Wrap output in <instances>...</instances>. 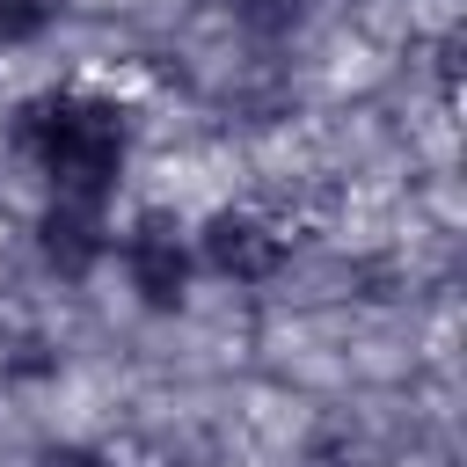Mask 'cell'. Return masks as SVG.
I'll list each match as a JSON object with an SVG mask.
<instances>
[{
	"label": "cell",
	"mask_w": 467,
	"mask_h": 467,
	"mask_svg": "<svg viewBox=\"0 0 467 467\" xmlns=\"http://www.w3.org/2000/svg\"><path fill=\"white\" fill-rule=\"evenodd\" d=\"M44 255H51L66 277H80V270L102 255V204L51 197V212H44Z\"/></svg>",
	"instance_id": "cell-4"
},
{
	"label": "cell",
	"mask_w": 467,
	"mask_h": 467,
	"mask_svg": "<svg viewBox=\"0 0 467 467\" xmlns=\"http://www.w3.org/2000/svg\"><path fill=\"white\" fill-rule=\"evenodd\" d=\"M124 277L146 306H182L190 292V241L168 212H146L131 234H124Z\"/></svg>",
	"instance_id": "cell-2"
},
{
	"label": "cell",
	"mask_w": 467,
	"mask_h": 467,
	"mask_svg": "<svg viewBox=\"0 0 467 467\" xmlns=\"http://www.w3.org/2000/svg\"><path fill=\"white\" fill-rule=\"evenodd\" d=\"M241 29H255V36H277V29H292L299 22V0H219Z\"/></svg>",
	"instance_id": "cell-6"
},
{
	"label": "cell",
	"mask_w": 467,
	"mask_h": 467,
	"mask_svg": "<svg viewBox=\"0 0 467 467\" xmlns=\"http://www.w3.org/2000/svg\"><path fill=\"white\" fill-rule=\"evenodd\" d=\"M22 146L29 161L51 175V197H73V204H102L124 175V153H131V124L117 102L102 95H44L29 117H22Z\"/></svg>",
	"instance_id": "cell-1"
},
{
	"label": "cell",
	"mask_w": 467,
	"mask_h": 467,
	"mask_svg": "<svg viewBox=\"0 0 467 467\" xmlns=\"http://www.w3.org/2000/svg\"><path fill=\"white\" fill-rule=\"evenodd\" d=\"M197 248H204V263H212L219 277H234V285H263V277L285 270V234H270L255 212H212L204 234H197Z\"/></svg>",
	"instance_id": "cell-3"
},
{
	"label": "cell",
	"mask_w": 467,
	"mask_h": 467,
	"mask_svg": "<svg viewBox=\"0 0 467 467\" xmlns=\"http://www.w3.org/2000/svg\"><path fill=\"white\" fill-rule=\"evenodd\" d=\"M44 467H109V460H102V452H80V445H66V452H51Z\"/></svg>",
	"instance_id": "cell-7"
},
{
	"label": "cell",
	"mask_w": 467,
	"mask_h": 467,
	"mask_svg": "<svg viewBox=\"0 0 467 467\" xmlns=\"http://www.w3.org/2000/svg\"><path fill=\"white\" fill-rule=\"evenodd\" d=\"M51 15H58V0H0V44H29V36H44Z\"/></svg>",
	"instance_id": "cell-5"
}]
</instances>
